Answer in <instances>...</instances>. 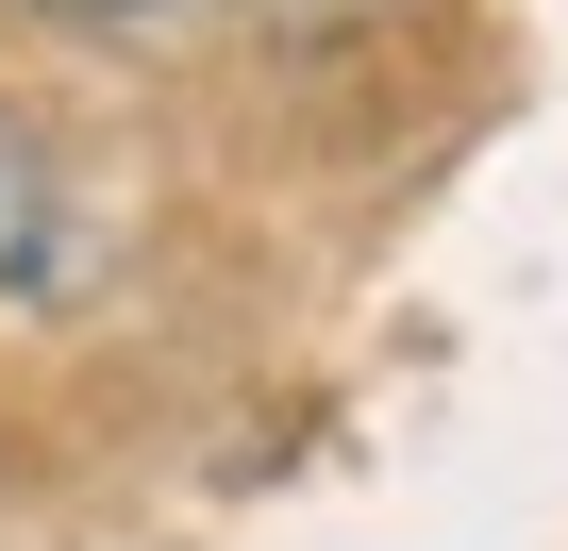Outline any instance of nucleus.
Masks as SVG:
<instances>
[{
	"mask_svg": "<svg viewBox=\"0 0 568 551\" xmlns=\"http://www.w3.org/2000/svg\"><path fill=\"white\" fill-rule=\"evenodd\" d=\"M0 302L18 318H68V302H101V217H84V184L0 118Z\"/></svg>",
	"mask_w": 568,
	"mask_h": 551,
	"instance_id": "obj_1",
	"label": "nucleus"
},
{
	"mask_svg": "<svg viewBox=\"0 0 568 551\" xmlns=\"http://www.w3.org/2000/svg\"><path fill=\"white\" fill-rule=\"evenodd\" d=\"M51 18H151V0H51Z\"/></svg>",
	"mask_w": 568,
	"mask_h": 551,
	"instance_id": "obj_2",
	"label": "nucleus"
}]
</instances>
